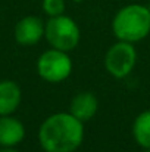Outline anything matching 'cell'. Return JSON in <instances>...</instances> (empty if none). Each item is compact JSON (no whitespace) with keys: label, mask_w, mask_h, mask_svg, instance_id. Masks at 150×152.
<instances>
[{"label":"cell","mask_w":150,"mask_h":152,"mask_svg":"<svg viewBox=\"0 0 150 152\" xmlns=\"http://www.w3.org/2000/svg\"><path fill=\"white\" fill-rule=\"evenodd\" d=\"M138 55L133 43L118 40L107 49L103 64L109 75H112L116 80H122L134 71Z\"/></svg>","instance_id":"5"},{"label":"cell","mask_w":150,"mask_h":152,"mask_svg":"<svg viewBox=\"0 0 150 152\" xmlns=\"http://www.w3.org/2000/svg\"><path fill=\"white\" fill-rule=\"evenodd\" d=\"M143 152H150V149H143Z\"/></svg>","instance_id":"13"},{"label":"cell","mask_w":150,"mask_h":152,"mask_svg":"<svg viewBox=\"0 0 150 152\" xmlns=\"http://www.w3.org/2000/svg\"><path fill=\"white\" fill-rule=\"evenodd\" d=\"M131 133H133L134 142L140 148L150 149V109L140 112L136 117Z\"/></svg>","instance_id":"10"},{"label":"cell","mask_w":150,"mask_h":152,"mask_svg":"<svg viewBox=\"0 0 150 152\" xmlns=\"http://www.w3.org/2000/svg\"><path fill=\"white\" fill-rule=\"evenodd\" d=\"M84 123L69 111L49 115L38 127V143L44 152H77L84 142Z\"/></svg>","instance_id":"1"},{"label":"cell","mask_w":150,"mask_h":152,"mask_svg":"<svg viewBox=\"0 0 150 152\" xmlns=\"http://www.w3.org/2000/svg\"><path fill=\"white\" fill-rule=\"evenodd\" d=\"M110 27L116 40L136 45L150 34V9L141 3L125 4L115 13Z\"/></svg>","instance_id":"2"},{"label":"cell","mask_w":150,"mask_h":152,"mask_svg":"<svg viewBox=\"0 0 150 152\" xmlns=\"http://www.w3.org/2000/svg\"><path fill=\"white\" fill-rule=\"evenodd\" d=\"M72 59L68 52L50 48L44 50L37 59V74L41 80L57 84L69 78L72 74Z\"/></svg>","instance_id":"4"},{"label":"cell","mask_w":150,"mask_h":152,"mask_svg":"<svg viewBox=\"0 0 150 152\" xmlns=\"http://www.w3.org/2000/svg\"><path fill=\"white\" fill-rule=\"evenodd\" d=\"M44 39L50 48L69 53L80 45L81 30L74 18L63 13L47 18L44 22Z\"/></svg>","instance_id":"3"},{"label":"cell","mask_w":150,"mask_h":152,"mask_svg":"<svg viewBox=\"0 0 150 152\" xmlns=\"http://www.w3.org/2000/svg\"><path fill=\"white\" fill-rule=\"evenodd\" d=\"M0 152H19V151L15 149V146H1Z\"/></svg>","instance_id":"12"},{"label":"cell","mask_w":150,"mask_h":152,"mask_svg":"<svg viewBox=\"0 0 150 152\" xmlns=\"http://www.w3.org/2000/svg\"><path fill=\"white\" fill-rule=\"evenodd\" d=\"M97 109H99V101L96 95L91 92L77 93L69 103V112L83 123L91 120L97 114Z\"/></svg>","instance_id":"8"},{"label":"cell","mask_w":150,"mask_h":152,"mask_svg":"<svg viewBox=\"0 0 150 152\" xmlns=\"http://www.w3.org/2000/svg\"><path fill=\"white\" fill-rule=\"evenodd\" d=\"M66 1L65 0H43L41 1V9L47 15V18L51 16H59L65 13Z\"/></svg>","instance_id":"11"},{"label":"cell","mask_w":150,"mask_h":152,"mask_svg":"<svg viewBox=\"0 0 150 152\" xmlns=\"http://www.w3.org/2000/svg\"><path fill=\"white\" fill-rule=\"evenodd\" d=\"M15 42L19 46H36L44 39V22L40 16L27 15L21 18L13 31Z\"/></svg>","instance_id":"6"},{"label":"cell","mask_w":150,"mask_h":152,"mask_svg":"<svg viewBox=\"0 0 150 152\" xmlns=\"http://www.w3.org/2000/svg\"><path fill=\"white\" fill-rule=\"evenodd\" d=\"M22 102V90L12 80L0 81V115L13 114Z\"/></svg>","instance_id":"9"},{"label":"cell","mask_w":150,"mask_h":152,"mask_svg":"<svg viewBox=\"0 0 150 152\" xmlns=\"http://www.w3.org/2000/svg\"><path fill=\"white\" fill-rule=\"evenodd\" d=\"M25 139V126L10 115H0V148L16 146Z\"/></svg>","instance_id":"7"},{"label":"cell","mask_w":150,"mask_h":152,"mask_svg":"<svg viewBox=\"0 0 150 152\" xmlns=\"http://www.w3.org/2000/svg\"><path fill=\"white\" fill-rule=\"evenodd\" d=\"M74 1H77V3H80V1H83V0H74Z\"/></svg>","instance_id":"14"}]
</instances>
